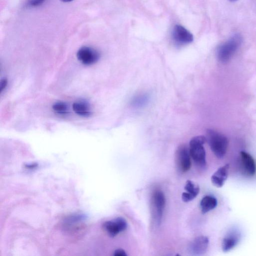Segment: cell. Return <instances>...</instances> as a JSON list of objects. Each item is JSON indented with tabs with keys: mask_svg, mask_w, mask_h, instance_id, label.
<instances>
[{
	"mask_svg": "<svg viewBox=\"0 0 256 256\" xmlns=\"http://www.w3.org/2000/svg\"><path fill=\"white\" fill-rule=\"evenodd\" d=\"M206 138L215 156L219 159L224 158L228 147L227 137L217 131L209 129L207 131Z\"/></svg>",
	"mask_w": 256,
	"mask_h": 256,
	"instance_id": "cell-1",
	"label": "cell"
},
{
	"mask_svg": "<svg viewBox=\"0 0 256 256\" xmlns=\"http://www.w3.org/2000/svg\"><path fill=\"white\" fill-rule=\"evenodd\" d=\"M243 42V37L239 34L233 35L228 40L221 45L217 49V56L220 62L225 63L235 55Z\"/></svg>",
	"mask_w": 256,
	"mask_h": 256,
	"instance_id": "cell-2",
	"label": "cell"
},
{
	"mask_svg": "<svg viewBox=\"0 0 256 256\" xmlns=\"http://www.w3.org/2000/svg\"><path fill=\"white\" fill-rule=\"evenodd\" d=\"M206 141L205 137L199 136L193 138L190 142L191 157L195 164L201 168L205 167L207 164L206 151L204 147Z\"/></svg>",
	"mask_w": 256,
	"mask_h": 256,
	"instance_id": "cell-3",
	"label": "cell"
},
{
	"mask_svg": "<svg viewBox=\"0 0 256 256\" xmlns=\"http://www.w3.org/2000/svg\"><path fill=\"white\" fill-rule=\"evenodd\" d=\"M100 53L96 49L88 46H83L77 53V59L85 66H92L100 59Z\"/></svg>",
	"mask_w": 256,
	"mask_h": 256,
	"instance_id": "cell-4",
	"label": "cell"
},
{
	"mask_svg": "<svg viewBox=\"0 0 256 256\" xmlns=\"http://www.w3.org/2000/svg\"><path fill=\"white\" fill-rule=\"evenodd\" d=\"M176 163L180 172L185 173L191 167V155L189 148L184 144L180 145L177 148L176 155Z\"/></svg>",
	"mask_w": 256,
	"mask_h": 256,
	"instance_id": "cell-5",
	"label": "cell"
},
{
	"mask_svg": "<svg viewBox=\"0 0 256 256\" xmlns=\"http://www.w3.org/2000/svg\"><path fill=\"white\" fill-rule=\"evenodd\" d=\"M152 202L154 218L157 224L160 225L166 204V199L163 192L159 190L155 191L152 196Z\"/></svg>",
	"mask_w": 256,
	"mask_h": 256,
	"instance_id": "cell-6",
	"label": "cell"
},
{
	"mask_svg": "<svg viewBox=\"0 0 256 256\" xmlns=\"http://www.w3.org/2000/svg\"><path fill=\"white\" fill-rule=\"evenodd\" d=\"M240 164L242 174L248 177L254 176L256 173V164L253 157L249 153H240Z\"/></svg>",
	"mask_w": 256,
	"mask_h": 256,
	"instance_id": "cell-7",
	"label": "cell"
},
{
	"mask_svg": "<svg viewBox=\"0 0 256 256\" xmlns=\"http://www.w3.org/2000/svg\"><path fill=\"white\" fill-rule=\"evenodd\" d=\"M127 221L122 217H118L112 221L106 222L103 228L111 237H115L120 232L124 231L127 228Z\"/></svg>",
	"mask_w": 256,
	"mask_h": 256,
	"instance_id": "cell-8",
	"label": "cell"
},
{
	"mask_svg": "<svg viewBox=\"0 0 256 256\" xmlns=\"http://www.w3.org/2000/svg\"><path fill=\"white\" fill-rule=\"evenodd\" d=\"M209 243L208 237L204 236H199L194 239L190 243L189 251L194 256H201L206 253Z\"/></svg>",
	"mask_w": 256,
	"mask_h": 256,
	"instance_id": "cell-9",
	"label": "cell"
},
{
	"mask_svg": "<svg viewBox=\"0 0 256 256\" xmlns=\"http://www.w3.org/2000/svg\"><path fill=\"white\" fill-rule=\"evenodd\" d=\"M172 36L174 40L178 44L186 45L193 41L192 34L181 25H176L174 28Z\"/></svg>",
	"mask_w": 256,
	"mask_h": 256,
	"instance_id": "cell-10",
	"label": "cell"
},
{
	"mask_svg": "<svg viewBox=\"0 0 256 256\" xmlns=\"http://www.w3.org/2000/svg\"><path fill=\"white\" fill-rule=\"evenodd\" d=\"M240 233L237 230H233L228 233L222 240V251L226 253L233 249L240 242Z\"/></svg>",
	"mask_w": 256,
	"mask_h": 256,
	"instance_id": "cell-11",
	"label": "cell"
},
{
	"mask_svg": "<svg viewBox=\"0 0 256 256\" xmlns=\"http://www.w3.org/2000/svg\"><path fill=\"white\" fill-rule=\"evenodd\" d=\"M229 164L220 167L211 177L212 184L217 188L222 187L229 176Z\"/></svg>",
	"mask_w": 256,
	"mask_h": 256,
	"instance_id": "cell-12",
	"label": "cell"
},
{
	"mask_svg": "<svg viewBox=\"0 0 256 256\" xmlns=\"http://www.w3.org/2000/svg\"><path fill=\"white\" fill-rule=\"evenodd\" d=\"M72 108L76 115L83 118L90 117L93 114L91 105L85 100L75 102L73 104Z\"/></svg>",
	"mask_w": 256,
	"mask_h": 256,
	"instance_id": "cell-13",
	"label": "cell"
},
{
	"mask_svg": "<svg viewBox=\"0 0 256 256\" xmlns=\"http://www.w3.org/2000/svg\"><path fill=\"white\" fill-rule=\"evenodd\" d=\"M184 189L186 192L182 194V199L183 202L186 203L189 202L195 199L200 192L199 185L195 184L190 180L187 181Z\"/></svg>",
	"mask_w": 256,
	"mask_h": 256,
	"instance_id": "cell-14",
	"label": "cell"
},
{
	"mask_svg": "<svg viewBox=\"0 0 256 256\" xmlns=\"http://www.w3.org/2000/svg\"><path fill=\"white\" fill-rule=\"evenodd\" d=\"M217 205L218 201L215 197L210 195L205 196L200 202V208L202 214H206L215 209Z\"/></svg>",
	"mask_w": 256,
	"mask_h": 256,
	"instance_id": "cell-15",
	"label": "cell"
},
{
	"mask_svg": "<svg viewBox=\"0 0 256 256\" xmlns=\"http://www.w3.org/2000/svg\"><path fill=\"white\" fill-rule=\"evenodd\" d=\"M149 95L146 93L140 94L135 96L131 100V105L135 108H142L148 103Z\"/></svg>",
	"mask_w": 256,
	"mask_h": 256,
	"instance_id": "cell-16",
	"label": "cell"
},
{
	"mask_svg": "<svg viewBox=\"0 0 256 256\" xmlns=\"http://www.w3.org/2000/svg\"><path fill=\"white\" fill-rule=\"evenodd\" d=\"M52 109L55 113L62 116H68L70 114V110L68 104L64 102H57L55 103Z\"/></svg>",
	"mask_w": 256,
	"mask_h": 256,
	"instance_id": "cell-17",
	"label": "cell"
},
{
	"mask_svg": "<svg viewBox=\"0 0 256 256\" xmlns=\"http://www.w3.org/2000/svg\"><path fill=\"white\" fill-rule=\"evenodd\" d=\"M45 0H28L27 6L29 7H36L41 5Z\"/></svg>",
	"mask_w": 256,
	"mask_h": 256,
	"instance_id": "cell-18",
	"label": "cell"
},
{
	"mask_svg": "<svg viewBox=\"0 0 256 256\" xmlns=\"http://www.w3.org/2000/svg\"><path fill=\"white\" fill-rule=\"evenodd\" d=\"M8 85V80L7 79H3L0 82V90L2 93L6 89Z\"/></svg>",
	"mask_w": 256,
	"mask_h": 256,
	"instance_id": "cell-19",
	"label": "cell"
},
{
	"mask_svg": "<svg viewBox=\"0 0 256 256\" xmlns=\"http://www.w3.org/2000/svg\"><path fill=\"white\" fill-rule=\"evenodd\" d=\"M114 255L115 256H127V254L124 250L119 249L114 252Z\"/></svg>",
	"mask_w": 256,
	"mask_h": 256,
	"instance_id": "cell-20",
	"label": "cell"
},
{
	"mask_svg": "<svg viewBox=\"0 0 256 256\" xmlns=\"http://www.w3.org/2000/svg\"><path fill=\"white\" fill-rule=\"evenodd\" d=\"M38 167V164L36 163L26 165V168L29 169H35Z\"/></svg>",
	"mask_w": 256,
	"mask_h": 256,
	"instance_id": "cell-21",
	"label": "cell"
},
{
	"mask_svg": "<svg viewBox=\"0 0 256 256\" xmlns=\"http://www.w3.org/2000/svg\"><path fill=\"white\" fill-rule=\"evenodd\" d=\"M61 1L63 2H70L73 1V0H61Z\"/></svg>",
	"mask_w": 256,
	"mask_h": 256,
	"instance_id": "cell-22",
	"label": "cell"
},
{
	"mask_svg": "<svg viewBox=\"0 0 256 256\" xmlns=\"http://www.w3.org/2000/svg\"><path fill=\"white\" fill-rule=\"evenodd\" d=\"M230 1L231 2H235V1H237V0H230Z\"/></svg>",
	"mask_w": 256,
	"mask_h": 256,
	"instance_id": "cell-23",
	"label": "cell"
}]
</instances>
